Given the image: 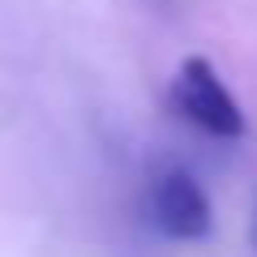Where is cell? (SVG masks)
<instances>
[{"mask_svg": "<svg viewBox=\"0 0 257 257\" xmlns=\"http://www.w3.org/2000/svg\"><path fill=\"white\" fill-rule=\"evenodd\" d=\"M150 223L167 240H206L214 227L210 197L189 172H163L150 189Z\"/></svg>", "mask_w": 257, "mask_h": 257, "instance_id": "cell-2", "label": "cell"}, {"mask_svg": "<svg viewBox=\"0 0 257 257\" xmlns=\"http://www.w3.org/2000/svg\"><path fill=\"white\" fill-rule=\"evenodd\" d=\"M172 107L210 138H244V111L206 56H184L172 77Z\"/></svg>", "mask_w": 257, "mask_h": 257, "instance_id": "cell-1", "label": "cell"}, {"mask_svg": "<svg viewBox=\"0 0 257 257\" xmlns=\"http://www.w3.org/2000/svg\"><path fill=\"white\" fill-rule=\"evenodd\" d=\"M253 240H257V227H253Z\"/></svg>", "mask_w": 257, "mask_h": 257, "instance_id": "cell-3", "label": "cell"}]
</instances>
